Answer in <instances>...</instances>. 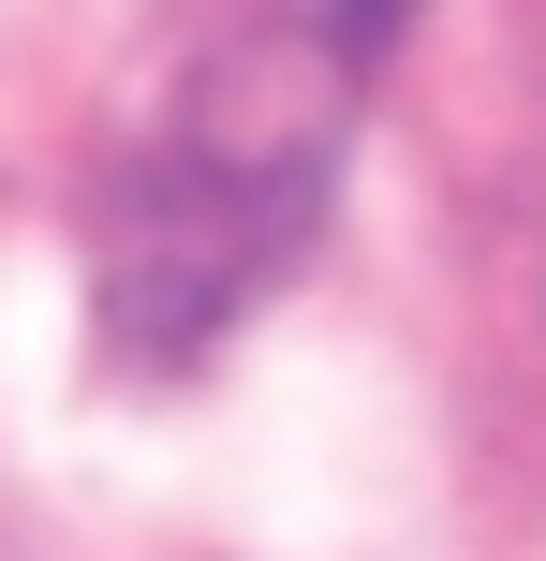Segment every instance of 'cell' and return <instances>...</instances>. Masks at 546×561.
Segmentation results:
<instances>
[{
    "label": "cell",
    "mask_w": 546,
    "mask_h": 561,
    "mask_svg": "<svg viewBox=\"0 0 546 561\" xmlns=\"http://www.w3.org/2000/svg\"><path fill=\"white\" fill-rule=\"evenodd\" d=\"M311 15H325V30H340V45H355V59H384V30H399V15H414V0H311Z\"/></svg>",
    "instance_id": "2"
},
{
    "label": "cell",
    "mask_w": 546,
    "mask_h": 561,
    "mask_svg": "<svg viewBox=\"0 0 546 561\" xmlns=\"http://www.w3.org/2000/svg\"><path fill=\"white\" fill-rule=\"evenodd\" d=\"M355 75H370V59L325 15L252 30V45H222L163 104V134L118 163V193H104V340L133 369H193L266 280L311 252L340 134H355Z\"/></svg>",
    "instance_id": "1"
}]
</instances>
